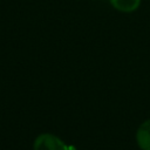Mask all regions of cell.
<instances>
[{"label":"cell","instance_id":"obj_2","mask_svg":"<svg viewBox=\"0 0 150 150\" xmlns=\"http://www.w3.org/2000/svg\"><path fill=\"white\" fill-rule=\"evenodd\" d=\"M136 141L142 150H150V118L144 121L137 129Z\"/></svg>","mask_w":150,"mask_h":150},{"label":"cell","instance_id":"obj_1","mask_svg":"<svg viewBox=\"0 0 150 150\" xmlns=\"http://www.w3.org/2000/svg\"><path fill=\"white\" fill-rule=\"evenodd\" d=\"M33 150H69V148L57 136L46 132L35 138Z\"/></svg>","mask_w":150,"mask_h":150},{"label":"cell","instance_id":"obj_3","mask_svg":"<svg viewBox=\"0 0 150 150\" xmlns=\"http://www.w3.org/2000/svg\"><path fill=\"white\" fill-rule=\"evenodd\" d=\"M109 1L115 9L123 13L134 12L141 5V0H109Z\"/></svg>","mask_w":150,"mask_h":150}]
</instances>
